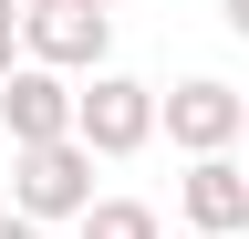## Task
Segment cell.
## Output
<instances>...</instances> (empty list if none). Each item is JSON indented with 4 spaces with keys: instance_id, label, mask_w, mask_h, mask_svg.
I'll return each instance as SVG.
<instances>
[{
    "instance_id": "cell-9",
    "label": "cell",
    "mask_w": 249,
    "mask_h": 239,
    "mask_svg": "<svg viewBox=\"0 0 249 239\" xmlns=\"http://www.w3.org/2000/svg\"><path fill=\"white\" fill-rule=\"evenodd\" d=\"M0 239H52L42 219H21V208H0Z\"/></svg>"
},
{
    "instance_id": "cell-11",
    "label": "cell",
    "mask_w": 249,
    "mask_h": 239,
    "mask_svg": "<svg viewBox=\"0 0 249 239\" xmlns=\"http://www.w3.org/2000/svg\"><path fill=\"white\" fill-rule=\"evenodd\" d=\"M83 11H104V21H114V11H124V0H83Z\"/></svg>"
},
{
    "instance_id": "cell-1",
    "label": "cell",
    "mask_w": 249,
    "mask_h": 239,
    "mask_svg": "<svg viewBox=\"0 0 249 239\" xmlns=\"http://www.w3.org/2000/svg\"><path fill=\"white\" fill-rule=\"evenodd\" d=\"M21 52L62 83H93V73H114V21L83 0H21Z\"/></svg>"
},
{
    "instance_id": "cell-6",
    "label": "cell",
    "mask_w": 249,
    "mask_h": 239,
    "mask_svg": "<svg viewBox=\"0 0 249 239\" xmlns=\"http://www.w3.org/2000/svg\"><path fill=\"white\" fill-rule=\"evenodd\" d=\"M177 219L208 229V239H239L249 229V166L239 156H197V166L177 177Z\"/></svg>"
},
{
    "instance_id": "cell-10",
    "label": "cell",
    "mask_w": 249,
    "mask_h": 239,
    "mask_svg": "<svg viewBox=\"0 0 249 239\" xmlns=\"http://www.w3.org/2000/svg\"><path fill=\"white\" fill-rule=\"evenodd\" d=\"M218 21H229V42H249V0H218Z\"/></svg>"
},
{
    "instance_id": "cell-3",
    "label": "cell",
    "mask_w": 249,
    "mask_h": 239,
    "mask_svg": "<svg viewBox=\"0 0 249 239\" xmlns=\"http://www.w3.org/2000/svg\"><path fill=\"white\" fill-rule=\"evenodd\" d=\"M93 166H104V156H93V146L73 135V146H31V156H11V208H21V219H93Z\"/></svg>"
},
{
    "instance_id": "cell-5",
    "label": "cell",
    "mask_w": 249,
    "mask_h": 239,
    "mask_svg": "<svg viewBox=\"0 0 249 239\" xmlns=\"http://www.w3.org/2000/svg\"><path fill=\"white\" fill-rule=\"evenodd\" d=\"M0 135H11V156H31V146H73V135H83V83L21 63L11 83H0Z\"/></svg>"
},
{
    "instance_id": "cell-4",
    "label": "cell",
    "mask_w": 249,
    "mask_h": 239,
    "mask_svg": "<svg viewBox=\"0 0 249 239\" xmlns=\"http://www.w3.org/2000/svg\"><path fill=\"white\" fill-rule=\"evenodd\" d=\"M166 146H177L187 166H197V156H229V146H249V94H239V83H218V73L166 83Z\"/></svg>"
},
{
    "instance_id": "cell-12",
    "label": "cell",
    "mask_w": 249,
    "mask_h": 239,
    "mask_svg": "<svg viewBox=\"0 0 249 239\" xmlns=\"http://www.w3.org/2000/svg\"><path fill=\"white\" fill-rule=\"evenodd\" d=\"M177 239H208V229H177Z\"/></svg>"
},
{
    "instance_id": "cell-2",
    "label": "cell",
    "mask_w": 249,
    "mask_h": 239,
    "mask_svg": "<svg viewBox=\"0 0 249 239\" xmlns=\"http://www.w3.org/2000/svg\"><path fill=\"white\" fill-rule=\"evenodd\" d=\"M156 135H166V83H135V73H93L83 83V146L104 166L145 156Z\"/></svg>"
},
{
    "instance_id": "cell-8",
    "label": "cell",
    "mask_w": 249,
    "mask_h": 239,
    "mask_svg": "<svg viewBox=\"0 0 249 239\" xmlns=\"http://www.w3.org/2000/svg\"><path fill=\"white\" fill-rule=\"evenodd\" d=\"M21 63H31V52H21V0H0V83H11Z\"/></svg>"
},
{
    "instance_id": "cell-7",
    "label": "cell",
    "mask_w": 249,
    "mask_h": 239,
    "mask_svg": "<svg viewBox=\"0 0 249 239\" xmlns=\"http://www.w3.org/2000/svg\"><path fill=\"white\" fill-rule=\"evenodd\" d=\"M83 239H166V219H156L145 198H93V219H83Z\"/></svg>"
}]
</instances>
